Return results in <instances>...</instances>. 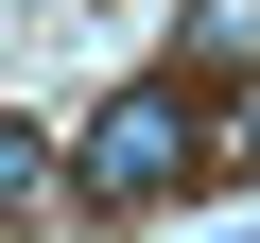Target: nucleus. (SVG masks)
Instances as JSON below:
<instances>
[{"label": "nucleus", "instance_id": "nucleus-1", "mask_svg": "<svg viewBox=\"0 0 260 243\" xmlns=\"http://www.w3.org/2000/svg\"><path fill=\"white\" fill-rule=\"evenodd\" d=\"M191 157H208L191 87H104V122L70 139V208H174V191H191Z\"/></svg>", "mask_w": 260, "mask_h": 243}, {"label": "nucleus", "instance_id": "nucleus-2", "mask_svg": "<svg viewBox=\"0 0 260 243\" xmlns=\"http://www.w3.org/2000/svg\"><path fill=\"white\" fill-rule=\"evenodd\" d=\"M191 52H260V0H191Z\"/></svg>", "mask_w": 260, "mask_h": 243}, {"label": "nucleus", "instance_id": "nucleus-3", "mask_svg": "<svg viewBox=\"0 0 260 243\" xmlns=\"http://www.w3.org/2000/svg\"><path fill=\"white\" fill-rule=\"evenodd\" d=\"M243 157H260V104H243Z\"/></svg>", "mask_w": 260, "mask_h": 243}]
</instances>
